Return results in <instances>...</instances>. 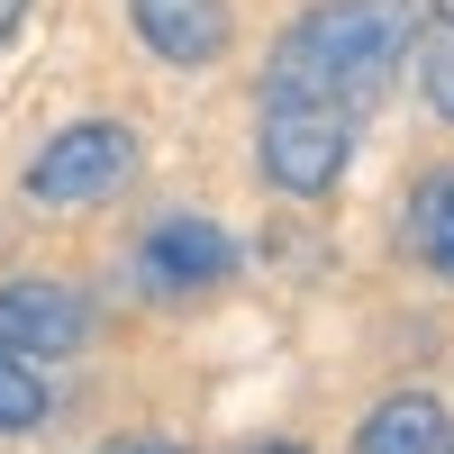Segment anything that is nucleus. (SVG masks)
I'll return each mask as SVG.
<instances>
[{
	"label": "nucleus",
	"instance_id": "nucleus-1",
	"mask_svg": "<svg viewBox=\"0 0 454 454\" xmlns=\"http://www.w3.org/2000/svg\"><path fill=\"white\" fill-rule=\"evenodd\" d=\"M419 36V0H318L282 27L263 64V100H336L364 109Z\"/></svg>",
	"mask_w": 454,
	"mask_h": 454
},
{
	"label": "nucleus",
	"instance_id": "nucleus-2",
	"mask_svg": "<svg viewBox=\"0 0 454 454\" xmlns=\"http://www.w3.org/2000/svg\"><path fill=\"white\" fill-rule=\"evenodd\" d=\"M355 119L364 109H336V100H263V128H254L263 173H273L291 200L336 192L346 164H355Z\"/></svg>",
	"mask_w": 454,
	"mask_h": 454
},
{
	"label": "nucleus",
	"instance_id": "nucleus-3",
	"mask_svg": "<svg viewBox=\"0 0 454 454\" xmlns=\"http://www.w3.org/2000/svg\"><path fill=\"white\" fill-rule=\"evenodd\" d=\"M137 182V137L119 119H73L64 137L36 145V164H27V200H46V209H91L109 192H128Z\"/></svg>",
	"mask_w": 454,
	"mask_h": 454
},
{
	"label": "nucleus",
	"instance_id": "nucleus-4",
	"mask_svg": "<svg viewBox=\"0 0 454 454\" xmlns=\"http://www.w3.org/2000/svg\"><path fill=\"white\" fill-rule=\"evenodd\" d=\"M91 346V300L73 282H0V355L64 364Z\"/></svg>",
	"mask_w": 454,
	"mask_h": 454
},
{
	"label": "nucleus",
	"instance_id": "nucleus-5",
	"mask_svg": "<svg viewBox=\"0 0 454 454\" xmlns=\"http://www.w3.org/2000/svg\"><path fill=\"white\" fill-rule=\"evenodd\" d=\"M227 273H237V237L209 227V218H192V209L155 218V227H145V246H137V282L155 291V300L209 291V282H227Z\"/></svg>",
	"mask_w": 454,
	"mask_h": 454
},
{
	"label": "nucleus",
	"instance_id": "nucleus-6",
	"mask_svg": "<svg viewBox=\"0 0 454 454\" xmlns=\"http://www.w3.org/2000/svg\"><path fill=\"white\" fill-rule=\"evenodd\" d=\"M128 19L145 36V55H164L182 73H200L227 55V36H237V19H227V0H128Z\"/></svg>",
	"mask_w": 454,
	"mask_h": 454
},
{
	"label": "nucleus",
	"instance_id": "nucleus-7",
	"mask_svg": "<svg viewBox=\"0 0 454 454\" xmlns=\"http://www.w3.org/2000/svg\"><path fill=\"white\" fill-rule=\"evenodd\" d=\"M355 454H454V419L427 391H400L355 427Z\"/></svg>",
	"mask_w": 454,
	"mask_h": 454
},
{
	"label": "nucleus",
	"instance_id": "nucleus-8",
	"mask_svg": "<svg viewBox=\"0 0 454 454\" xmlns=\"http://www.w3.org/2000/svg\"><path fill=\"white\" fill-rule=\"evenodd\" d=\"M409 254H419L436 282H454V173L419 182V200H409Z\"/></svg>",
	"mask_w": 454,
	"mask_h": 454
},
{
	"label": "nucleus",
	"instance_id": "nucleus-9",
	"mask_svg": "<svg viewBox=\"0 0 454 454\" xmlns=\"http://www.w3.org/2000/svg\"><path fill=\"white\" fill-rule=\"evenodd\" d=\"M27 427H46V372L0 355V436H27Z\"/></svg>",
	"mask_w": 454,
	"mask_h": 454
},
{
	"label": "nucleus",
	"instance_id": "nucleus-10",
	"mask_svg": "<svg viewBox=\"0 0 454 454\" xmlns=\"http://www.w3.org/2000/svg\"><path fill=\"white\" fill-rule=\"evenodd\" d=\"M419 91H427V109H436V119H454V27L427 46V64H419Z\"/></svg>",
	"mask_w": 454,
	"mask_h": 454
},
{
	"label": "nucleus",
	"instance_id": "nucleus-11",
	"mask_svg": "<svg viewBox=\"0 0 454 454\" xmlns=\"http://www.w3.org/2000/svg\"><path fill=\"white\" fill-rule=\"evenodd\" d=\"M100 454H182L173 436H119V445H100Z\"/></svg>",
	"mask_w": 454,
	"mask_h": 454
},
{
	"label": "nucleus",
	"instance_id": "nucleus-12",
	"mask_svg": "<svg viewBox=\"0 0 454 454\" xmlns=\"http://www.w3.org/2000/svg\"><path fill=\"white\" fill-rule=\"evenodd\" d=\"M436 19H445V27H454V0H436Z\"/></svg>",
	"mask_w": 454,
	"mask_h": 454
},
{
	"label": "nucleus",
	"instance_id": "nucleus-13",
	"mask_svg": "<svg viewBox=\"0 0 454 454\" xmlns=\"http://www.w3.org/2000/svg\"><path fill=\"white\" fill-rule=\"evenodd\" d=\"M254 454H300V445H254Z\"/></svg>",
	"mask_w": 454,
	"mask_h": 454
}]
</instances>
